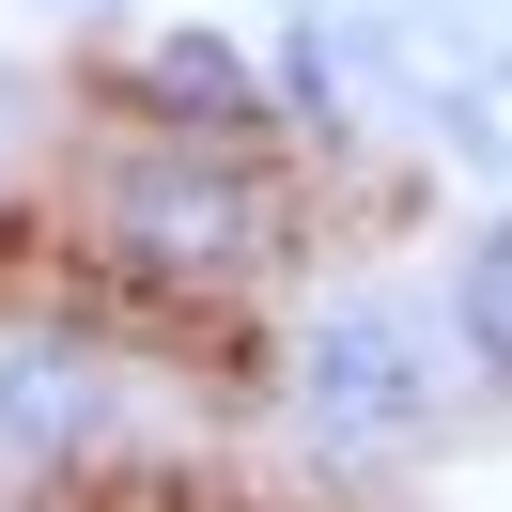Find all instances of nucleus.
Instances as JSON below:
<instances>
[{
  "label": "nucleus",
  "instance_id": "obj_1",
  "mask_svg": "<svg viewBox=\"0 0 512 512\" xmlns=\"http://www.w3.org/2000/svg\"><path fill=\"white\" fill-rule=\"evenodd\" d=\"M94 233L125 280H264L280 249V187L218 140H140L125 171L94 187Z\"/></svg>",
  "mask_w": 512,
  "mask_h": 512
},
{
  "label": "nucleus",
  "instance_id": "obj_2",
  "mask_svg": "<svg viewBox=\"0 0 512 512\" xmlns=\"http://www.w3.org/2000/svg\"><path fill=\"white\" fill-rule=\"evenodd\" d=\"M295 404L326 419L342 450H404V435H435V357H419V326L404 311H311V342H295Z\"/></svg>",
  "mask_w": 512,
  "mask_h": 512
},
{
  "label": "nucleus",
  "instance_id": "obj_3",
  "mask_svg": "<svg viewBox=\"0 0 512 512\" xmlns=\"http://www.w3.org/2000/svg\"><path fill=\"white\" fill-rule=\"evenodd\" d=\"M125 109L156 140H218V156H249L264 140V63L233 32H140L125 47Z\"/></svg>",
  "mask_w": 512,
  "mask_h": 512
},
{
  "label": "nucleus",
  "instance_id": "obj_4",
  "mask_svg": "<svg viewBox=\"0 0 512 512\" xmlns=\"http://www.w3.org/2000/svg\"><path fill=\"white\" fill-rule=\"evenodd\" d=\"M109 435V373L78 342H47V326H16V342H0V450H47V466H63V450H94Z\"/></svg>",
  "mask_w": 512,
  "mask_h": 512
},
{
  "label": "nucleus",
  "instance_id": "obj_5",
  "mask_svg": "<svg viewBox=\"0 0 512 512\" xmlns=\"http://www.w3.org/2000/svg\"><path fill=\"white\" fill-rule=\"evenodd\" d=\"M450 342H466L481 373H512V218H481L466 249H450Z\"/></svg>",
  "mask_w": 512,
  "mask_h": 512
}]
</instances>
